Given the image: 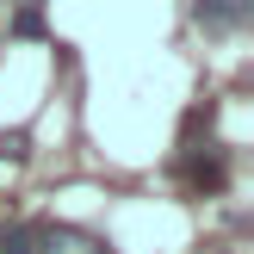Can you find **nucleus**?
<instances>
[{
    "mask_svg": "<svg viewBox=\"0 0 254 254\" xmlns=\"http://www.w3.org/2000/svg\"><path fill=\"white\" fill-rule=\"evenodd\" d=\"M254 0H198L192 6V25H205V31H236V25H248Z\"/></svg>",
    "mask_w": 254,
    "mask_h": 254,
    "instance_id": "obj_1",
    "label": "nucleus"
},
{
    "mask_svg": "<svg viewBox=\"0 0 254 254\" xmlns=\"http://www.w3.org/2000/svg\"><path fill=\"white\" fill-rule=\"evenodd\" d=\"M37 242H44L37 254H112L106 242H93V236H87V230H44V236H37Z\"/></svg>",
    "mask_w": 254,
    "mask_h": 254,
    "instance_id": "obj_2",
    "label": "nucleus"
},
{
    "mask_svg": "<svg viewBox=\"0 0 254 254\" xmlns=\"http://www.w3.org/2000/svg\"><path fill=\"white\" fill-rule=\"evenodd\" d=\"M0 254H37V230L31 223H12V230L0 236Z\"/></svg>",
    "mask_w": 254,
    "mask_h": 254,
    "instance_id": "obj_3",
    "label": "nucleus"
},
{
    "mask_svg": "<svg viewBox=\"0 0 254 254\" xmlns=\"http://www.w3.org/2000/svg\"><path fill=\"white\" fill-rule=\"evenodd\" d=\"M12 31H19V37H37V31H44V12H37V6H19V12H12Z\"/></svg>",
    "mask_w": 254,
    "mask_h": 254,
    "instance_id": "obj_4",
    "label": "nucleus"
},
{
    "mask_svg": "<svg viewBox=\"0 0 254 254\" xmlns=\"http://www.w3.org/2000/svg\"><path fill=\"white\" fill-rule=\"evenodd\" d=\"M205 254H230V248H205Z\"/></svg>",
    "mask_w": 254,
    "mask_h": 254,
    "instance_id": "obj_5",
    "label": "nucleus"
}]
</instances>
